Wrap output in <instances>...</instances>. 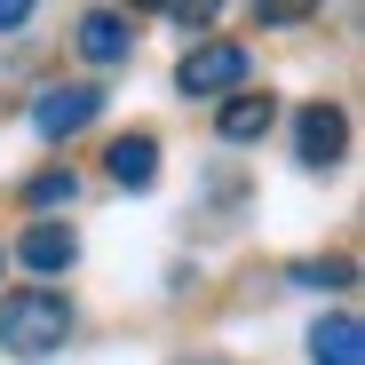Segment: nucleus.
Returning <instances> with one entry per match:
<instances>
[{"label": "nucleus", "instance_id": "f257e3e1", "mask_svg": "<svg viewBox=\"0 0 365 365\" xmlns=\"http://www.w3.org/2000/svg\"><path fill=\"white\" fill-rule=\"evenodd\" d=\"M72 326H80V310L64 286H16L0 302V349H16V357H56L72 341Z\"/></svg>", "mask_w": 365, "mask_h": 365}, {"label": "nucleus", "instance_id": "f03ea898", "mask_svg": "<svg viewBox=\"0 0 365 365\" xmlns=\"http://www.w3.org/2000/svg\"><path fill=\"white\" fill-rule=\"evenodd\" d=\"M247 72H255V64H247V48H238V40H199V48L175 64V88L191 96V103H199V96H215V103H222V96L247 88Z\"/></svg>", "mask_w": 365, "mask_h": 365}, {"label": "nucleus", "instance_id": "7ed1b4c3", "mask_svg": "<svg viewBox=\"0 0 365 365\" xmlns=\"http://www.w3.org/2000/svg\"><path fill=\"white\" fill-rule=\"evenodd\" d=\"M96 111H103V88H96V80H56V88L32 96V135H40V143H64V135L88 128Z\"/></svg>", "mask_w": 365, "mask_h": 365}, {"label": "nucleus", "instance_id": "20e7f679", "mask_svg": "<svg viewBox=\"0 0 365 365\" xmlns=\"http://www.w3.org/2000/svg\"><path fill=\"white\" fill-rule=\"evenodd\" d=\"M349 151V111L341 103H302L294 111V159L302 167H341Z\"/></svg>", "mask_w": 365, "mask_h": 365}, {"label": "nucleus", "instance_id": "39448f33", "mask_svg": "<svg viewBox=\"0 0 365 365\" xmlns=\"http://www.w3.org/2000/svg\"><path fill=\"white\" fill-rule=\"evenodd\" d=\"M270 128H278V96H270V88H255V80L238 88V96H222V103H215V135H222V143H262Z\"/></svg>", "mask_w": 365, "mask_h": 365}, {"label": "nucleus", "instance_id": "423d86ee", "mask_svg": "<svg viewBox=\"0 0 365 365\" xmlns=\"http://www.w3.org/2000/svg\"><path fill=\"white\" fill-rule=\"evenodd\" d=\"M16 262H24L32 278L72 270V262H80V230H72V222H24V230H16Z\"/></svg>", "mask_w": 365, "mask_h": 365}, {"label": "nucleus", "instance_id": "0eeeda50", "mask_svg": "<svg viewBox=\"0 0 365 365\" xmlns=\"http://www.w3.org/2000/svg\"><path fill=\"white\" fill-rule=\"evenodd\" d=\"M72 48L88 56V64H119V56L135 48V24L119 16V9H80L72 16Z\"/></svg>", "mask_w": 365, "mask_h": 365}, {"label": "nucleus", "instance_id": "6e6552de", "mask_svg": "<svg viewBox=\"0 0 365 365\" xmlns=\"http://www.w3.org/2000/svg\"><path fill=\"white\" fill-rule=\"evenodd\" d=\"M103 167H111V182H119V191H151V182H159V135H151V128L111 135Z\"/></svg>", "mask_w": 365, "mask_h": 365}, {"label": "nucleus", "instance_id": "1a4fd4ad", "mask_svg": "<svg viewBox=\"0 0 365 365\" xmlns=\"http://www.w3.org/2000/svg\"><path fill=\"white\" fill-rule=\"evenodd\" d=\"M310 357H318V365H365V326H357V310L318 318V326H310Z\"/></svg>", "mask_w": 365, "mask_h": 365}, {"label": "nucleus", "instance_id": "9d476101", "mask_svg": "<svg viewBox=\"0 0 365 365\" xmlns=\"http://www.w3.org/2000/svg\"><path fill=\"white\" fill-rule=\"evenodd\" d=\"M286 278L310 286V294H349V286H357V262H349V255H318V262H294Z\"/></svg>", "mask_w": 365, "mask_h": 365}, {"label": "nucleus", "instance_id": "9b49d317", "mask_svg": "<svg viewBox=\"0 0 365 365\" xmlns=\"http://www.w3.org/2000/svg\"><path fill=\"white\" fill-rule=\"evenodd\" d=\"M72 199H80V175H72V167H40V175H24V207H32V215L72 207Z\"/></svg>", "mask_w": 365, "mask_h": 365}, {"label": "nucleus", "instance_id": "f8f14e48", "mask_svg": "<svg viewBox=\"0 0 365 365\" xmlns=\"http://www.w3.org/2000/svg\"><path fill=\"white\" fill-rule=\"evenodd\" d=\"M255 16H262V24H310V9H302V0H262Z\"/></svg>", "mask_w": 365, "mask_h": 365}, {"label": "nucleus", "instance_id": "ddd939ff", "mask_svg": "<svg viewBox=\"0 0 365 365\" xmlns=\"http://www.w3.org/2000/svg\"><path fill=\"white\" fill-rule=\"evenodd\" d=\"M24 24H32V0H0V40L24 32Z\"/></svg>", "mask_w": 365, "mask_h": 365}]
</instances>
